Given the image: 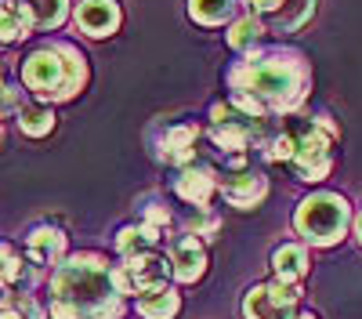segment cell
Segmentation results:
<instances>
[{"mask_svg":"<svg viewBox=\"0 0 362 319\" xmlns=\"http://www.w3.org/2000/svg\"><path fill=\"white\" fill-rule=\"evenodd\" d=\"M124 290L98 254H76L51 276V319H119Z\"/></svg>","mask_w":362,"mask_h":319,"instance_id":"obj_1","label":"cell"},{"mask_svg":"<svg viewBox=\"0 0 362 319\" xmlns=\"http://www.w3.org/2000/svg\"><path fill=\"white\" fill-rule=\"evenodd\" d=\"M228 87L254 95L268 112H293L312 87V69L305 54L290 47L250 51L228 69Z\"/></svg>","mask_w":362,"mask_h":319,"instance_id":"obj_2","label":"cell"},{"mask_svg":"<svg viewBox=\"0 0 362 319\" xmlns=\"http://www.w3.org/2000/svg\"><path fill=\"white\" fill-rule=\"evenodd\" d=\"M22 83L40 102H69L87 87V58L73 44H51L22 62Z\"/></svg>","mask_w":362,"mask_h":319,"instance_id":"obj_3","label":"cell"},{"mask_svg":"<svg viewBox=\"0 0 362 319\" xmlns=\"http://www.w3.org/2000/svg\"><path fill=\"white\" fill-rule=\"evenodd\" d=\"M348 221H351L348 199L337 192H312L308 199H300L293 214V228L312 247H334L348 232Z\"/></svg>","mask_w":362,"mask_h":319,"instance_id":"obj_4","label":"cell"},{"mask_svg":"<svg viewBox=\"0 0 362 319\" xmlns=\"http://www.w3.org/2000/svg\"><path fill=\"white\" fill-rule=\"evenodd\" d=\"M329 145H334V134L326 127H319L315 120L297 134V153H293V174L300 182H322L329 167H334V153H329Z\"/></svg>","mask_w":362,"mask_h":319,"instance_id":"obj_5","label":"cell"},{"mask_svg":"<svg viewBox=\"0 0 362 319\" xmlns=\"http://www.w3.org/2000/svg\"><path fill=\"white\" fill-rule=\"evenodd\" d=\"M174 272V265H167V257L153 254V250H141V254H131L124 265H116V279H119V290L127 294H148L167 283V276Z\"/></svg>","mask_w":362,"mask_h":319,"instance_id":"obj_6","label":"cell"},{"mask_svg":"<svg viewBox=\"0 0 362 319\" xmlns=\"http://www.w3.org/2000/svg\"><path fill=\"white\" fill-rule=\"evenodd\" d=\"M300 290L293 283H261L250 286L243 298V315L247 319H293Z\"/></svg>","mask_w":362,"mask_h":319,"instance_id":"obj_7","label":"cell"},{"mask_svg":"<svg viewBox=\"0 0 362 319\" xmlns=\"http://www.w3.org/2000/svg\"><path fill=\"white\" fill-rule=\"evenodd\" d=\"M210 116H214L210 138H214L218 149H228V153H243L247 145H250V138L257 134V127H261V120H254V116H247V112H239L232 102L228 105L218 102L214 109H210Z\"/></svg>","mask_w":362,"mask_h":319,"instance_id":"obj_8","label":"cell"},{"mask_svg":"<svg viewBox=\"0 0 362 319\" xmlns=\"http://www.w3.org/2000/svg\"><path fill=\"white\" fill-rule=\"evenodd\" d=\"M76 25H80V33L87 37H95V40H105L112 37L119 22H124V11H119L116 0H80L76 4Z\"/></svg>","mask_w":362,"mask_h":319,"instance_id":"obj_9","label":"cell"},{"mask_svg":"<svg viewBox=\"0 0 362 319\" xmlns=\"http://www.w3.org/2000/svg\"><path fill=\"white\" fill-rule=\"evenodd\" d=\"M221 192H225V199L232 203V207L250 211L268 196V178L257 174V170H235V174H225L221 178Z\"/></svg>","mask_w":362,"mask_h":319,"instance_id":"obj_10","label":"cell"},{"mask_svg":"<svg viewBox=\"0 0 362 319\" xmlns=\"http://www.w3.org/2000/svg\"><path fill=\"white\" fill-rule=\"evenodd\" d=\"M170 265H174V276L181 283H196L203 272H206V247L192 236H177L170 243Z\"/></svg>","mask_w":362,"mask_h":319,"instance_id":"obj_11","label":"cell"},{"mask_svg":"<svg viewBox=\"0 0 362 319\" xmlns=\"http://www.w3.org/2000/svg\"><path fill=\"white\" fill-rule=\"evenodd\" d=\"M174 189H177V196L185 203H192V207H206L210 196H214V189H218V178H214V170H210V167L196 163V167L181 170V178H177Z\"/></svg>","mask_w":362,"mask_h":319,"instance_id":"obj_12","label":"cell"},{"mask_svg":"<svg viewBox=\"0 0 362 319\" xmlns=\"http://www.w3.org/2000/svg\"><path fill=\"white\" fill-rule=\"evenodd\" d=\"M25 254H29V261H37V265H58V261L66 257L62 228H51V225L33 228V232H29V240H25Z\"/></svg>","mask_w":362,"mask_h":319,"instance_id":"obj_13","label":"cell"},{"mask_svg":"<svg viewBox=\"0 0 362 319\" xmlns=\"http://www.w3.org/2000/svg\"><path fill=\"white\" fill-rule=\"evenodd\" d=\"M196 138H199V127L196 124H174L160 138V153L156 156L163 163H189L196 156Z\"/></svg>","mask_w":362,"mask_h":319,"instance_id":"obj_14","label":"cell"},{"mask_svg":"<svg viewBox=\"0 0 362 319\" xmlns=\"http://www.w3.org/2000/svg\"><path fill=\"white\" fill-rule=\"evenodd\" d=\"M0 29H4V40H22L37 29V15L29 0H4V18H0Z\"/></svg>","mask_w":362,"mask_h":319,"instance_id":"obj_15","label":"cell"},{"mask_svg":"<svg viewBox=\"0 0 362 319\" xmlns=\"http://www.w3.org/2000/svg\"><path fill=\"white\" fill-rule=\"evenodd\" d=\"M272 269H276V276L283 283H300L308 276V250L297 247V243H283L276 254H272Z\"/></svg>","mask_w":362,"mask_h":319,"instance_id":"obj_16","label":"cell"},{"mask_svg":"<svg viewBox=\"0 0 362 319\" xmlns=\"http://www.w3.org/2000/svg\"><path fill=\"white\" fill-rule=\"evenodd\" d=\"M177 308H181V298L174 294V290H170L167 283L138 298V312H141L145 319H174V315H177Z\"/></svg>","mask_w":362,"mask_h":319,"instance_id":"obj_17","label":"cell"},{"mask_svg":"<svg viewBox=\"0 0 362 319\" xmlns=\"http://www.w3.org/2000/svg\"><path fill=\"white\" fill-rule=\"evenodd\" d=\"M239 0H189V18L199 25H225L232 22Z\"/></svg>","mask_w":362,"mask_h":319,"instance_id":"obj_18","label":"cell"},{"mask_svg":"<svg viewBox=\"0 0 362 319\" xmlns=\"http://www.w3.org/2000/svg\"><path fill=\"white\" fill-rule=\"evenodd\" d=\"M264 22H261V15H243V18H235L232 22V29H228V44L235 47V51H254L261 40H264Z\"/></svg>","mask_w":362,"mask_h":319,"instance_id":"obj_19","label":"cell"},{"mask_svg":"<svg viewBox=\"0 0 362 319\" xmlns=\"http://www.w3.org/2000/svg\"><path fill=\"white\" fill-rule=\"evenodd\" d=\"M315 4L319 0H283V8L272 15V25H276L279 33H293V29H300L315 15Z\"/></svg>","mask_w":362,"mask_h":319,"instance_id":"obj_20","label":"cell"},{"mask_svg":"<svg viewBox=\"0 0 362 319\" xmlns=\"http://www.w3.org/2000/svg\"><path fill=\"white\" fill-rule=\"evenodd\" d=\"M18 131L29 134V138L51 134V131H54V112H51V105H44V102L22 105V109H18Z\"/></svg>","mask_w":362,"mask_h":319,"instance_id":"obj_21","label":"cell"},{"mask_svg":"<svg viewBox=\"0 0 362 319\" xmlns=\"http://www.w3.org/2000/svg\"><path fill=\"white\" fill-rule=\"evenodd\" d=\"M33 4V15H37V29L47 33V29H58L66 18H69V0H29Z\"/></svg>","mask_w":362,"mask_h":319,"instance_id":"obj_22","label":"cell"},{"mask_svg":"<svg viewBox=\"0 0 362 319\" xmlns=\"http://www.w3.org/2000/svg\"><path fill=\"white\" fill-rule=\"evenodd\" d=\"M116 247H119V254H124V257H131V254L148 250V247H153V240H148L145 232H141V225H138V228L131 225V228H124V232L116 236Z\"/></svg>","mask_w":362,"mask_h":319,"instance_id":"obj_23","label":"cell"},{"mask_svg":"<svg viewBox=\"0 0 362 319\" xmlns=\"http://www.w3.org/2000/svg\"><path fill=\"white\" fill-rule=\"evenodd\" d=\"M167 221H170V211H167V207H148V211L141 214V221H138V225H141V232H145V236L156 243V240L163 236Z\"/></svg>","mask_w":362,"mask_h":319,"instance_id":"obj_24","label":"cell"},{"mask_svg":"<svg viewBox=\"0 0 362 319\" xmlns=\"http://www.w3.org/2000/svg\"><path fill=\"white\" fill-rule=\"evenodd\" d=\"M293 153H297V138H293V134H276V138L268 141V149H264V156H268L272 163H283V160L290 163Z\"/></svg>","mask_w":362,"mask_h":319,"instance_id":"obj_25","label":"cell"},{"mask_svg":"<svg viewBox=\"0 0 362 319\" xmlns=\"http://www.w3.org/2000/svg\"><path fill=\"white\" fill-rule=\"evenodd\" d=\"M218 214H210L206 207H196V214L189 218V232H196V236H214L218 232Z\"/></svg>","mask_w":362,"mask_h":319,"instance_id":"obj_26","label":"cell"},{"mask_svg":"<svg viewBox=\"0 0 362 319\" xmlns=\"http://www.w3.org/2000/svg\"><path fill=\"white\" fill-rule=\"evenodd\" d=\"M15 283H25V265L18 261V254L11 247H4V286L11 290Z\"/></svg>","mask_w":362,"mask_h":319,"instance_id":"obj_27","label":"cell"},{"mask_svg":"<svg viewBox=\"0 0 362 319\" xmlns=\"http://www.w3.org/2000/svg\"><path fill=\"white\" fill-rule=\"evenodd\" d=\"M243 4L254 11V15H276L283 8V0H243Z\"/></svg>","mask_w":362,"mask_h":319,"instance_id":"obj_28","label":"cell"},{"mask_svg":"<svg viewBox=\"0 0 362 319\" xmlns=\"http://www.w3.org/2000/svg\"><path fill=\"white\" fill-rule=\"evenodd\" d=\"M18 308H22V312H25V319H44V312H40V308H37V305H33V301H29V298H25V294H22V301H18Z\"/></svg>","mask_w":362,"mask_h":319,"instance_id":"obj_29","label":"cell"},{"mask_svg":"<svg viewBox=\"0 0 362 319\" xmlns=\"http://www.w3.org/2000/svg\"><path fill=\"white\" fill-rule=\"evenodd\" d=\"M4 319H25V315H22V308H18V312H15V308H11V305H8V308H4Z\"/></svg>","mask_w":362,"mask_h":319,"instance_id":"obj_30","label":"cell"},{"mask_svg":"<svg viewBox=\"0 0 362 319\" xmlns=\"http://www.w3.org/2000/svg\"><path fill=\"white\" fill-rule=\"evenodd\" d=\"M355 232H358V243H362V214L355 218Z\"/></svg>","mask_w":362,"mask_h":319,"instance_id":"obj_31","label":"cell"},{"mask_svg":"<svg viewBox=\"0 0 362 319\" xmlns=\"http://www.w3.org/2000/svg\"><path fill=\"white\" fill-rule=\"evenodd\" d=\"M297 319H319V315H315V312H300Z\"/></svg>","mask_w":362,"mask_h":319,"instance_id":"obj_32","label":"cell"}]
</instances>
